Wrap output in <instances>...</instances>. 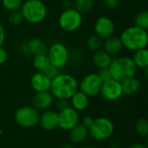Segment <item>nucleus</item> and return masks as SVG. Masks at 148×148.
Instances as JSON below:
<instances>
[{
	"mask_svg": "<svg viewBox=\"0 0 148 148\" xmlns=\"http://www.w3.org/2000/svg\"><path fill=\"white\" fill-rule=\"evenodd\" d=\"M134 129L136 134L142 137L146 138L148 135V121L146 118H140L139 119L134 126Z\"/></svg>",
	"mask_w": 148,
	"mask_h": 148,
	"instance_id": "393cba45",
	"label": "nucleus"
},
{
	"mask_svg": "<svg viewBox=\"0 0 148 148\" xmlns=\"http://www.w3.org/2000/svg\"><path fill=\"white\" fill-rule=\"evenodd\" d=\"M62 148H75L72 145H65V146H63Z\"/></svg>",
	"mask_w": 148,
	"mask_h": 148,
	"instance_id": "ea45409f",
	"label": "nucleus"
},
{
	"mask_svg": "<svg viewBox=\"0 0 148 148\" xmlns=\"http://www.w3.org/2000/svg\"><path fill=\"white\" fill-rule=\"evenodd\" d=\"M6 39V32L3 26L0 23V47H3Z\"/></svg>",
	"mask_w": 148,
	"mask_h": 148,
	"instance_id": "f704fd0d",
	"label": "nucleus"
},
{
	"mask_svg": "<svg viewBox=\"0 0 148 148\" xmlns=\"http://www.w3.org/2000/svg\"><path fill=\"white\" fill-rule=\"evenodd\" d=\"M50 80H52V79H54L60 72H59V69H57L56 67H55V66H53V65H51V64H49L43 71H42Z\"/></svg>",
	"mask_w": 148,
	"mask_h": 148,
	"instance_id": "c756f323",
	"label": "nucleus"
},
{
	"mask_svg": "<svg viewBox=\"0 0 148 148\" xmlns=\"http://www.w3.org/2000/svg\"><path fill=\"white\" fill-rule=\"evenodd\" d=\"M49 63L57 69L64 68L69 61V51L65 44L62 42H54L48 49L46 52Z\"/></svg>",
	"mask_w": 148,
	"mask_h": 148,
	"instance_id": "0eeeda50",
	"label": "nucleus"
},
{
	"mask_svg": "<svg viewBox=\"0 0 148 148\" xmlns=\"http://www.w3.org/2000/svg\"><path fill=\"white\" fill-rule=\"evenodd\" d=\"M101 48L103 50H105L107 53H108L110 56H113L118 55L123 49V45L120 39V36H112L103 40Z\"/></svg>",
	"mask_w": 148,
	"mask_h": 148,
	"instance_id": "f3484780",
	"label": "nucleus"
},
{
	"mask_svg": "<svg viewBox=\"0 0 148 148\" xmlns=\"http://www.w3.org/2000/svg\"><path fill=\"white\" fill-rule=\"evenodd\" d=\"M101 3L107 9L115 10L120 4V0H101Z\"/></svg>",
	"mask_w": 148,
	"mask_h": 148,
	"instance_id": "2f4dec72",
	"label": "nucleus"
},
{
	"mask_svg": "<svg viewBox=\"0 0 148 148\" xmlns=\"http://www.w3.org/2000/svg\"><path fill=\"white\" fill-rule=\"evenodd\" d=\"M80 148H95V147H90V146H85V147H82Z\"/></svg>",
	"mask_w": 148,
	"mask_h": 148,
	"instance_id": "a19ab883",
	"label": "nucleus"
},
{
	"mask_svg": "<svg viewBox=\"0 0 148 148\" xmlns=\"http://www.w3.org/2000/svg\"><path fill=\"white\" fill-rule=\"evenodd\" d=\"M112 56H110L102 49L95 51L92 56V62L95 64V66L98 69L108 68L112 62Z\"/></svg>",
	"mask_w": 148,
	"mask_h": 148,
	"instance_id": "6ab92c4d",
	"label": "nucleus"
},
{
	"mask_svg": "<svg viewBox=\"0 0 148 148\" xmlns=\"http://www.w3.org/2000/svg\"><path fill=\"white\" fill-rule=\"evenodd\" d=\"M100 94L104 100L108 101H115L119 100L123 95L121 82L114 79L102 82Z\"/></svg>",
	"mask_w": 148,
	"mask_h": 148,
	"instance_id": "f8f14e48",
	"label": "nucleus"
},
{
	"mask_svg": "<svg viewBox=\"0 0 148 148\" xmlns=\"http://www.w3.org/2000/svg\"><path fill=\"white\" fill-rule=\"evenodd\" d=\"M26 44H27L29 54H31L33 56L47 52L48 48L46 44L44 43V42L41 40L40 38H37V37L32 38L29 41H28Z\"/></svg>",
	"mask_w": 148,
	"mask_h": 148,
	"instance_id": "412c9836",
	"label": "nucleus"
},
{
	"mask_svg": "<svg viewBox=\"0 0 148 148\" xmlns=\"http://www.w3.org/2000/svg\"><path fill=\"white\" fill-rule=\"evenodd\" d=\"M116 30L115 23L112 18L107 16L98 17L94 25V31L102 40H105L114 35Z\"/></svg>",
	"mask_w": 148,
	"mask_h": 148,
	"instance_id": "9b49d317",
	"label": "nucleus"
},
{
	"mask_svg": "<svg viewBox=\"0 0 148 148\" xmlns=\"http://www.w3.org/2000/svg\"><path fill=\"white\" fill-rule=\"evenodd\" d=\"M69 100L70 107H72L77 112L84 111L89 105V97L80 90H78Z\"/></svg>",
	"mask_w": 148,
	"mask_h": 148,
	"instance_id": "a211bd4d",
	"label": "nucleus"
},
{
	"mask_svg": "<svg viewBox=\"0 0 148 148\" xmlns=\"http://www.w3.org/2000/svg\"><path fill=\"white\" fill-rule=\"evenodd\" d=\"M95 6V0H74L73 8L81 14L89 12Z\"/></svg>",
	"mask_w": 148,
	"mask_h": 148,
	"instance_id": "b1692460",
	"label": "nucleus"
},
{
	"mask_svg": "<svg viewBox=\"0 0 148 148\" xmlns=\"http://www.w3.org/2000/svg\"><path fill=\"white\" fill-rule=\"evenodd\" d=\"M114 132V122L107 117L94 119L92 125L88 127L89 135L97 141L108 140Z\"/></svg>",
	"mask_w": 148,
	"mask_h": 148,
	"instance_id": "39448f33",
	"label": "nucleus"
},
{
	"mask_svg": "<svg viewBox=\"0 0 148 148\" xmlns=\"http://www.w3.org/2000/svg\"><path fill=\"white\" fill-rule=\"evenodd\" d=\"M120 39L122 42L123 49L134 52L147 48L148 44L147 30L133 25L122 31Z\"/></svg>",
	"mask_w": 148,
	"mask_h": 148,
	"instance_id": "f03ea898",
	"label": "nucleus"
},
{
	"mask_svg": "<svg viewBox=\"0 0 148 148\" xmlns=\"http://www.w3.org/2000/svg\"><path fill=\"white\" fill-rule=\"evenodd\" d=\"M7 59H8L7 51L3 47H0V65L4 64L6 62Z\"/></svg>",
	"mask_w": 148,
	"mask_h": 148,
	"instance_id": "72a5a7b5",
	"label": "nucleus"
},
{
	"mask_svg": "<svg viewBox=\"0 0 148 148\" xmlns=\"http://www.w3.org/2000/svg\"><path fill=\"white\" fill-rule=\"evenodd\" d=\"M82 22V14H81L73 7L64 9L58 18V25L61 29L69 33L78 30L81 28Z\"/></svg>",
	"mask_w": 148,
	"mask_h": 148,
	"instance_id": "423d86ee",
	"label": "nucleus"
},
{
	"mask_svg": "<svg viewBox=\"0 0 148 148\" xmlns=\"http://www.w3.org/2000/svg\"><path fill=\"white\" fill-rule=\"evenodd\" d=\"M93 121H94V119H93L91 116H85V117L82 119V124L83 126H85L86 127L88 128V127L92 125Z\"/></svg>",
	"mask_w": 148,
	"mask_h": 148,
	"instance_id": "c9c22d12",
	"label": "nucleus"
},
{
	"mask_svg": "<svg viewBox=\"0 0 148 148\" xmlns=\"http://www.w3.org/2000/svg\"><path fill=\"white\" fill-rule=\"evenodd\" d=\"M123 95L130 96L136 94L140 88V82L135 76L121 82Z\"/></svg>",
	"mask_w": 148,
	"mask_h": 148,
	"instance_id": "aec40b11",
	"label": "nucleus"
},
{
	"mask_svg": "<svg viewBox=\"0 0 148 148\" xmlns=\"http://www.w3.org/2000/svg\"><path fill=\"white\" fill-rule=\"evenodd\" d=\"M134 23L135 26L140 27L141 29H148V12L147 10L139 12L134 20Z\"/></svg>",
	"mask_w": 148,
	"mask_h": 148,
	"instance_id": "a878e982",
	"label": "nucleus"
},
{
	"mask_svg": "<svg viewBox=\"0 0 148 148\" xmlns=\"http://www.w3.org/2000/svg\"><path fill=\"white\" fill-rule=\"evenodd\" d=\"M132 59L137 69H146L148 67V50L147 48L134 52Z\"/></svg>",
	"mask_w": 148,
	"mask_h": 148,
	"instance_id": "4be33fe9",
	"label": "nucleus"
},
{
	"mask_svg": "<svg viewBox=\"0 0 148 148\" xmlns=\"http://www.w3.org/2000/svg\"><path fill=\"white\" fill-rule=\"evenodd\" d=\"M23 3V0H2L3 7L9 12L20 10Z\"/></svg>",
	"mask_w": 148,
	"mask_h": 148,
	"instance_id": "cd10ccee",
	"label": "nucleus"
},
{
	"mask_svg": "<svg viewBox=\"0 0 148 148\" xmlns=\"http://www.w3.org/2000/svg\"><path fill=\"white\" fill-rule=\"evenodd\" d=\"M23 17L20 10L11 11L8 16V23L11 26H19L23 23Z\"/></svg>",
	"mask_w": 148,
	"mask_h": 148,
	"instance_id": "c85d7f7f",
	"label": "nucleus"
},
{
	"mask_svg": "<svg viewBox=\"0 0 148 148\" xmlns=\"http://www.w3.org/2000/svg\"><path fill=\"white\" fill-rule=\"evenodd\" d=\"M2 134H3V130H2V129L0 128V135H1Z\"/></svg>",
	"mask_w": 148,
	"mask_h": 148,
	"instance_id": "79ce46f5",
	"label": "nucleus"
},
{
	"mask_svg": "<svg viewBox=\"0 0 148 148\" xmlns=\"http://www.w3.org/2000/svg\"><path fill=\"white\" fill-rule=\"evenodd\" d=\"M88 128L82 123H78L69 131V138L73 144H81L84 142L88 139Z\"/></svg>",
	"mask_w": 148,
	"mask_h": 148,
	"instance_id": "dca6fc26",
	"label": "nucleus"
},
{
	"mask_svg": "<svg viewBox=\"0 0 148 148\" xmlns=\"http://www.w3.org/2000/svg\"><path fill=\"white\" fill-rule=\"evenodd\" d=\"M23 20L30 24H38L47 16V6L42 0H25L20 9Z\"/></svg>",
	"mask_w": 148,
	"mask_h": 148,
	"instance_id": "20e7f679",
	"label": "nucleus"
},
{
	"mask_svg": "<svg viewBox=\"0 0 148 148\" xmlns=\"http://www.w3.org/2000/svg\"><path fill=\"white\" fill-rule=\"evenodd\" d=\"M20 50L22 51V53L25 54V55H29V51H28V48H27V44L26 42L25 43H23L20 47Z\"/></svg>",
	"mask_w": 148,
	"mask_h": 148,
	"instance_id": "4c0bfd02",
	"label": "nucleus"
},
{
	"mask_svg": "<svg viewBox=\"0 0 148 148\" xmlns=\"http://www.w3.org/2000/svg\"><path fill=\"white\" fill-rule=\"evenodd\" d=\"M70 106V103L69 102V100H58L56 103V108L59 109V111L68 108Z\"/></svg>",
	"mask_w": 148,
	"mask_h": 148,
	"instance_id": "473e14b6",
	"label": "nucleus"
},
{
	"mask_svg": "<svg viewBox=\"0 0 148 148\" xmlns=\"http://www.w3.org/2000/svg\"><path fill=\"white\" fill-rule=\"evenodd\" d=\"M102 42H103V40L95 34V35L90 36L88 38V40H87V47H88V49L89 50L95 52V51L101 49Z\"/></svg>",
	"mask_w": 148,
	"mask_h": 148,
	"instance_id": "bb28decb",
	"label": "nucleus"
},
{
	"mask_svg": "<svg viewBox=\"0 0 148 148\" xmlns=\"http://www.w3.org/2000/svg\"><path fill=\"white\" fill-rule=\"evenodd\" d=\"M78 90V81L69 74L59 73L51 80L49 92L55 99L69 100Z\"/></svg>",
	"mask_w": 148,
	"mask_h": 148,
	"instance_id": "f257e3e1",
	"label": "nucleus"
},
{
	"mask_svg": "<svg viewBox=\"0 0 148 148\" xmlns=\"http://www.w3.org/2000/svg\"><path fill=\"white\" fill-rule=\"evenodd\" d=\"M63 7L64 9H69V8H71L72 7V3L69 0H65L63 2Z\"/></svg>",
	"mask_w": 148,
	"mask_h": 148,
	"instance_id": "58836bf2",
	"label": "nucleus"
},
{
	"mask_svg": "<svg viewBox=\"0 0 148 148\" xmlns=\"http://www.w3.org/2000/svg\"><path fill=\"white\" fill-rule=\"evenodd\" d=\"M108 69L111 73L112 79L120 82H123L134 77L138 70L132 57L129 56L114 57Z\"/></svg>",
	"mask_w": 148,
	"mask_h": 148,
	"instance_id": "7ed1b4c3",
	"label": "nucleus"
},
{
	"mask_svg": "<svg viewBox=\"0 0 148 148\" xmlns=\"http://www.w3.org/2000/svg\"><path fill=\"white\" fill-rule=\"evenodd\" d=\"M49 64V60L46 53L35 55L33 57V66L37 71L42 72Z\"/></svg>",
	"mask_w": 148,
	"mask_h": 148,
	"instance_id": "5701e85b",
	"label": "nucleus"
},
{
	"mask_svg": "<svg viewBox=\"0 0 148 148\" xmlns=\"http://www.w3.org/2000/svg\"><path fill=\"white\" fill-rule=\"evenodd\" d=\"M40 113L33 107L24 106L19 108L14 114L16 123L23 128H29L39 123Z\"/></svg>",
	"mask_w": 148,
	"mask_h": 148,
	"instance_id": "6e6552de",
	"label": "nucleus"
},
{
	"mask_svg": "<svg viewBox=\"0 0 148 148\" xmlns=\"http://www.w3.org/2000/svg\"><path fill=\"white\" fill-rule=\"evenodd\" d=\"M50 83L51 80L43 72L37 71L30 78V86L36 93L49 91Z\"/></svg>",
	"mask_w": 148,
	"mask_h": 148,
	"instance_id": "2eb2a0df",
	"label": "nucleus"
},
{
	"mask_svg": "<svg viewBox=\"0 0 148 148\" xmlns=\"http://www.w3.org/2000/svg\"><path fill=\"white\" fill-rule=\"evenodd\" d=\"M42 129L52 131L58 127V112L52 109H48L40 114L39 123Z\"/></svg>",
	"mask_w": 148,
	"mask_h": 148,
	"instance_id": "4468645a",
	"label": "nucleus"
},
{
	"mask_svg": "<svg viewBox=\"0 0 148 148\" xmlns=\"http://www.w3.org/2000/svg\"><path fill=\"white\" fill-rule=\"evenodd\" d=\"M129 148H147V147L143 143H134L129 147Z\"/></svg>",
	"mask_w": 148,
	"mask_h": 148,
	"instance_id": "e433bc0d",
	"label": "nucleus"
},
{
	"mask_svg": "<svg viewBox=\"0 0 148 148\" xmlns=\"http://www.w3.org/2000/svg\"><path fill=\"white\" fill-rule=\"evenodd\" d=\"M80 123L79 113L72 107H68L58 113V127L63 131H69Z\"/></svg>",
	"mask_w": 148,
	"mask_h": 148,
	"instance_id": "9d476101",
	"label": "nucleus"
},
{
	"mask_svg": "<svg viewBox=\"0 0 148 148\" xmlns=\"http://www.w3.org/2000/svg\"><path fill=\"white\" fill-rule=\"evenodd\" d=\"M98 75V76L100 77V79L101 80L102 82H107L110 79H112V76H111V73L109 71V69L108 68H105V69H99L98 72L96 73Z\"/></svg>",
	"mask_w": 148,
	"mask_h": 148,
	"instance_id": "7c9ffc66",
	"label": "nucleus"
},
{
	"mask_svg": "<svg viewBox=\"0 0 148 148\" xmlns=\"http://www.w3.org/2000/svg\"><path fill=\"white\" fill-rule=\"evenodd\" d=\"M55 98L49 91L36 92L32 98V107L38 111H45L51 108Z\"/></svg>",
	"mask_w": 148,
	"mask_h": 148,
	"instance_id": "ddd939ff",
	"label": "nucleus"
},
{
	"mask_svg": "<svg viewBox=\"0 0 148 148\" xmlns=\"http://www.w3.org/2000/svg\"><path fill=\"white\" fill-rule=\"evenodd\" d=\"M102 82L96 73H89L82 77L79 83V90L88 97H95L100 94Z\"/></svg>",
	"mask_w": 148,
	"mask_h": 148,
	"instance_id": "1a4fd4ad",
	"label": "nucleus"
}]
</instances>
